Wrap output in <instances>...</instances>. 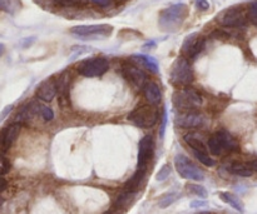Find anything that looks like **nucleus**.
I'll return each instance as SVG.
<instances>
[{
	"instance_id": "1",
	"label": "nucleus",
	"mask_w": 257,
	"mask_h": 214,
	"mask_svg": "<svg viewBox=\"0 0 257 214\" xmlns=\"http://www.w3.org/2000/svg\"><path fill=\"white\" fill-rule=\"evenodd\" d=\"M188 15V7L183 3L173 4L161 12L158 24L165 32H176Z\"/></svg>"
},
{
	"instance_id": "2",
	"label": "nucleus",
	"mask_w": 257,
	"mask_h": 214,
	"mask_svg": "<svg viewBox=\"0 0 257 214\" xmlns=\"http://www.w3.org/2000/svg\"><path fill=\"white\" fill-rule=\"evenodd\" d=\"M160 119V113L153 105H140L135 108L128 115V120L136 127L142 129H150L155 127Z\"/></svg>"
},
{
	"instance_id": "3",
	"label": "nucleus",
	"mask_w": 257,
	"mask_h": 214,
	"mask_svg": "<svg viewBox=\"0 0 257 214\" xmlns=\"http://www.w3.org/2000/svg\"><path fill=\"white\" fill-rule=\"evenodd\" d=\"M193 69L186 57H178L170 72L171 83L176 87H186L193 82Z\"/></svg>"
},
{
	"instance_id": "4",
	"label": "nucleus",
	"mask_w": 257,
	"mask_h": 214,
	"mask_svg": "<svg viewBox=\"0 0 257 214\" xmlns=\"http://www.w3.org/2000/svg\"><path fill=\"white\" fill-rule=\"evenodd\" d=\"M70 34L75 38L85 40H94L107 38L112 34L113 27L109 24H92V25H75L70 28Z\"/></svg>"
},
{
	"instance_id": "5",
	"label": "nucleus",
	"mask_w": 257,
	"mask_h": 214,
	"mask_svg": "<svg viewBox=\"0 0 257 214\" xmlns=\"http://www.w3.org/2000/svg\"><path fill=\"white\" fill-rule=\"evenodd\" d=\"M172 103L177 109L190 110L197 109L202 105V97L193 88H183L175 92L172 97Z\"/></svg>"
},
{
	"instance_id": "6",
	"label": "nucleus",
	"mask_w": 257,
	"mask_h": 214,
	"mask_svg": "<svg viewBox=\"0 0 257 214\" xmlns=\"http://www.w3.org/2000/svg\"><path fill=\"white\" fill-rule=\"evenodd\" d=\"M109 69V62L103 57H94L85 59L78 65V73L83 77L94 78L100 77Z\"/></svg>"
},
{
	"instance_id": "7",
	"label": "nucleus",
	"mask_w": 257,
	"mask_h": 214,
	"mask_svg": "<svg viewBox=\"0 0 257 214\" xmlns=\"http://www.w3.org/2000/svg\"><path fill=\"white\" fill-rule=\"evenodd\" d=\"M175 167L178 174L187 180H203L205 179V173L200 167L191 162L186 155L177 154L175 157Z\"/></svg>"
},
{
	"instance_id": "8",
	"label": "nucleus",
	"mask_w": 257,
	"mask_h": 214,
	"mask_svg": "<svg viewBox=\"0 0 257 214\" xmlns=\"http://www.w3.org/2000/svg\"><path fill=\"white\" fill-rule=\"evenodd\" d=\"M217 22L222 27L241 28L247 23V17L242 7H231L218 15Z\"/></svg>"
},
{
	"instance_id": "9",
	"label": "nucleus",
	"mask_w": 257,
	"mask_h": 214,
	"mask_svg": "<svg viewBox=\"0 0 257 214\" xmlns=\"http://www.w3.org/2000/svg\"><path fill=\"white\" fill-rule=\"evenodd\" d=\"M206 40L200 33H192V34L187 35L183 40L182 44V53L187 58L192 59L196 58L203 49H205Z\"/></svg>"
},
{
	"instance_id": "10",
	"label": "nucleus",
	"mask_w": 257,
	"mask_h": 214,
	"mask_svg": "<svg viewBox=\"0 0 257 214\" xmlns=\"http://www.w3.org/2000/svg\"><path fill=\"white\" fill-rule=\"evenodd\" d=\"M153 150H155L153 138L151 135H145L138 144L137 168H147L148 169V163L152 159Z\"/></svg>"
},
{
	"instance_id": "11",
	"label": "nucleus",
	"mask_w": 257,
	"mask_h": 214,
	"mask_svg": "<svg viewBox=\"0 0 257 214\" xmlns=\"http://www.w3.org/2000/svg\"><path fill=\"white\" fill-rule=\"evenodd\" d=\"M205 115L196 112H186L182 114H178L176 117L175 123L177 127L186 128V129H192V128L202 127L205 124Z\"/></svg>"
},
{
	"instance_id": "12",
	"label": "nucleus",
	"mask_w": 257,
	"mask_h": 214,
	"mask_svg": "<svg viewBox=\"0 0 257 214\" xmlns=\"http://www.w3.org/2000/svg\"><path fill=\"white\" fill-rule=\"evenodd\" d=\"M20 129H22L20 123H13L2 130L0 133V153H5L7 150H9L13 143L19 137Z\"/></svg>"
},
{
	"instance_id": "13",
	"label": "nucleus",
	"mask_w": 257,
	"mask_h": 214,
	"mask_svg": "<svg viewBox=\"0 0 257 214\" xmlns=\"http://www.w3.org/2000/svg\"><path fill=\"white\" fill-rule=\"evenodd\" d=\"M123 74H124L125 79L131 83L132 85H135L136 88H142L146 85V74L143 70H141L140 68L136 67L133 64H124L123 65Z\"/></svg>"
},
{
	"instance_id": "14",
	"label": "nucleus",
	"mask_w": 257,
	"mask_h": 214,
	"mask_svg": "<svg viewBox=\"0 0 257 214\" xmlns=\"http://www.w3.org/2000/svg\"><path fill=\"white\" fill-rule=\"evenodd\" d=\"M58 93L57 82L54 79H47L39 84L37 88V97L43 102H52Z\"/></svg>"
},
{
	"instance_id": "15",
	"label": "nucleus",
	"mask_w": 257,
	"mask_h": 214,
	"mask_svg": "<svg viewBox=\"0 0 257 214\" xmlns=\"http://www.w3.org/2000/svg\"><path fill=\"white\" fill-rule=\"evenodd\" d=\"M215 135L217 137L223 152H237L240 149L238 140L227 130H218V132L215 133Z\"/></svg>"
},
{
	"instance_id": "16",
	"label": "nucleus",
	"mask_w": 257,
	"mask_h": 214,
	"mask_svg": "<svg viewBox=\"0 0 257 214\" xmlns=\"http://www.w3.org/2000/svg\"><path fill=\"white\" fill-rule=\"evenodd\" d=\"M58 87V99L62 107L69 104V77L68 73L64 72L60 74L59 79L57 82Z\"/></svg>"
},
{
	"instance_id": "17",
	"label": "nucleus",
	"mask_w": 257,
	"mask_h": 214,
	"mask_svg": "<svg viewBox=\"0 0 257 214\" xmlns=\"http://www.w3.org/2000/svg\"><path fill=\"white\" fill-rule=\"evenodd\" d=\"M143 94H145L146 99L148 100L151 105H156L161 102L162 99V93H161V88L158 87L157 83L155 82H147L143 87Z\"/></svg>"
},
{
	"instance_id": "18",
	"label": "nucleus",
	"mask_w": 257,
	"mask_h": 214,
	"mask_svg": "<svg viewBox=\"0 0 257 214\" xmlns=\"http://www.w3.org/2000/svg\"><path fill=\"white\" fill-rule=\"evenodd\" d=\"M185 142L187 143L188 147H191L192 152H206L208 153L207 148H206L205 142H203V137L200 135L198 133H187L183 137Z\"/></svg>"
},
{
	"instance_id": "19",
	"label": "nucleus",
	"mask_w": 257,
	"mask_h": 214,
	"mask_svg": "<svg viewBox=\"0 0 257 214\" xmlns=\"http://www.w3.org/2000/svg\"><path fill=\"white\" fill-rule=\"evenodd\" d=\"M146 174H147V168H137L136 173L133 174V177L125 183L124 188L125 192H131V193H136L138 189H140L141 184L145 180Z\"/></svg>"
},
{
	"instance_id": "20",
	"label": "nucleus",
	"mask_w": 257,
	"mask_h": 214,
	"mask_svg": "<svg viewBox=\"0 0 257 214\" xmlns=\"http://www.w3.org/2000/svg\"><path fill=\"white\" fill-rule=\"evenodd\" d=\"M228 172L231 174L238 175V177H243V178H248L252 177L253 170L252 168L250 167V164H245V163H232V164L228 167Z\"/></svg>"
},
{
	"instance_id": "21",
	"label": "nucleus",
	"mask_w": 257,
	"mask_h": 214,
	"mask_svg": "<svg viewBox=\"0 0 257 214\" xmlns=\"http://www.w3.org/2000/svg\"><path fill=\"white\" fill-rule=\"evenodd\" d=\"M220 198L226 203V204H230L233 209H236L237 212L243 213L245 212V207H243V203L241 202V199L238 197H236L235 194L232 193H228V192H221Z\"/></svg>"
},
{
	"instance_id": "22",
	"label": "nucleus",
	"mask_w": 257,
	"mask_h": 214,
	"mask_svg": "<svg viewBox=\"0 0 257 214\" xmlns=\"http://www.w3.org/2000/svg\"><path fill=\"white\" fill-rule=\"evenodd\" d=\"M22 9V0H0V10L8 14H15Z\"/></svg>"
},
{
	"instance_id": "23",
	"label": "nucleus",
	"mask_w": 257,
	"mask_h": 214,
	"mask_svg": "<svg viewBox=\"0 0 257 214\" xmlns=\"http://www.w3.org/2000/svg\"><path fill=\"white\" fill-rule=\"evenodd\" d=\"M135 59H138V62L142 63L147 69H150L151 72L157 73L158 72V64L157 60L155 59L153 57H150V55H145V54H136L133 55Z\"/></svg>"
},
{
	"instance_id": "24",
	"label": "nucleus",
	"mask_w": 257,
	"mask_h": 214,
	"mask_svg": "<svg viewBox=\"0 0 257 214\" xmlns=\"http://www.w3.org/2000/svg\"><path fill=\"white\" fill-rule=\"evenodd\" d=\"M207 145H208V150H210L211 154H213V155H222L223 153H225V152H223L222 147H221L220 142H218L217 137H216L215 134H212L210 138H208Z\"/></svg>"
},
{
	"instance_id": "25",
	"label": "nucleus",
	"mask_w": 257,
	"mask_h": 214,
	"mask_svg": "<svg viewBox=\"0 0 257 214\" xmlns=\"http://www.w3.org/2000/svg\"><path fill=\"white\" fill-rule=\"evenodd\" d=\"M178 198H180V194H178V193L176 192L167 193V194H165L163 197H161L160 202H158V205H160L161 208H167L170 207L171 204H173Z\"/></svg>"
},
{
	"instance_id": "26",
	"label": "nucleus",
	"mask_w": 257,
	"mask_h": 214,
	"mask_svg": "<svg viewBox=\"0 0 257 214\" xmlns=\"http://www.w3.org/2000/svg\"><path fill=\"white\" fill-rule=\"evenodd\" d=\"M193 154H195L196 159L198 160L200 163H202L203 165H206V167H215L216 162L212 159V158L208 155V153L206 152H193Z\"/></svg>"
},
{
	"instance_id": "27",
	"label": "nucleus",
	"mask_w": 257,
	"mask_h": 214,
	"mask_svg": "<svg viewBox=\"0 0 257 214\" xmlns=\"http://www.w3.org/2000/svg\"><path fill=\"white\" fill-rule=\"evenodd\" d=\"M186 189H187L190 193H192V194L197 195V197L203 198V199L207 198V190L198 184H187L186 185Z\"/></svg>"
},
{
	"instance_id": "28",
	"label": "nucleus",
	"mask_w": 257,
	"mask_h": 214,
	"mask_svg": "<svg viewBox=\"0 0 257 214\" xmlns=\"http://www.w3.org/2000/svg\"><path fill=\"white\" fill-rule=\"evenodd\" d=\"M10 168H12V165H10L9 159H8L7 157H4V154H3V153H0V177L8 174L10 170Z\"/></svg>"
},
{
	"instance_id": "29",
	"label": "nucleus",
	"mask_w": 257,
	"mask_h": 214,
	"mask_svg": "<svg viewBox=\"0 0 257 214\" xmlns=\"http://www.w3.org/2000/svg\"><path fill=\"white\" fill-rule=\"evenodd\" d=\"M170 174H171V167L168 164H165L162 168H161L160 172L157 173L156 179H157L158 182H163V180H166L168 177H170Z\"/></svg>"
},
{
	"instance_id": "30",
	"label": "nucleus",
	"mask_w": 257,
	"mask_h": 214,
	"mask_svg": "<svg viewBox=\"0 0 257 214\" xmlns=\"http://www.w3.org/2000/svg\"><path fill=\"white\" fill-rule=\"evenodd\" d=\"M40 115H42L44 120H52L53 118H54V113H53V110L48 107L40 108Z\"/></svg>"
},
{
	"instance_id": "31",
	"label": "nucleus",
	"mask_w": 257,
	"mask_h": 214,
	"mask_svg": "<svg viewBox=\"0 0 257 214\" xmlns=\"http://www.w3.org/2000/svg\"><path fill=\"white\" fill-rule=\"evenodd\" d=\"M248 18L251 19V22L257 24V0L250 5V9H248Z\"/></svg>"
},
{
	"instance_id": "32",
	"label": "nucleus",
	"mask_w": 257,
	"mask_h": 214,
	"mask_svg": "<svg viewBox=\"0 0 257 214\" xmlns=\"http://www.w3.org/2000/svg\"><path fill=\"white\" fill-rule=\"evenodd\" d=\"M57 4L59 5H79V4H84L85 0H54Z\"/></svg>"
},
{
	"instance_id": "33",
	"label": "nucleus",
	"mask_w": 257,
	"mask_h": 214,
	"mask_svg": "<svg viewBox=\"0 0 257 214\" xmlns=\"http://www.w3.org/2000/svg\"><path fill=\"white\" fill-rule=\"evenodd\" d=\"M196 5H197V8L200 10H207L210 8V3L207 0H197Z\"/></svg>"
},
{
	"instance_id": "34",
	"label": "nucleus",
	"mask_w": 257,
	"mask_h": 214,
	"mask_svg": "<svg viewBox=\"0 0 257 214\" xmlns=\"http://www.w3.org/2000/svg\"><path fill=\"white\" fill-rule=\"evenodd\" d=\"M12 109H13V105H8V107H5L4 109H3L2 114H0V122H3V119H4V118L7 117L8 114H9L10 110H12Z\"/></svg>"
},
{
	"instance_id": "35",
	"label": "nucleus",
	"mask_w": 257,
	"mask_h": 214,
	"mask_svg": "<svg viewBox=\"0 0 257 214\" xmlns=\"http://www.w3.org/2000/svg\"><path fill=\"white\" fill-rule=\"evenodd\" d=\"M90 2H93L94 4L99 5V7H108V5L112 3V0H90Z\"/></svg>"
},
{
	"instance_id": "36",
	"label": "nucleus",
	"mask_w": 257,
	"mask_h": 214,
	"mask_svg": "<svg viewBox=\"0 0 257 214\" xmlns=\"http://www.w3.org/2000/svg\"><path fill=\"white\" fill-rule=\"evenodd\" d=\"M7 185H8L7 180H5L3 177H0V194H2L5 189H7Z\"/></svg>"
},
{
	"instance_id": "37",
	"label": "nucleus",
	"mask_w": 257,
	"mask_h": 214,
	"mask_svg": "<svg viewBox=\"0 0 257 214\" xmlns=\"http://www.w3.org/2000/svg\"><path fill=\"white\" fill-rule=\"evenodd\" d=\"M250 167L252 168L253 172H257V160H252V162L250 163Z\"/></svg>"
},
{
	"instance_id": "38",
	"label": "nucleus",
	"mask_w": 257,
	"mask_h": 214,
	"mask_svg": "<svg viewBox=\"0 0 257 214\" xmlns=\"http://www.w3.org/2000/svg\"><path fill=\"white\" fill-rule=\"evenodd\" d=\"M4 50H5L4 44H2V43H0V57H2V55H3V53H4Z\"/></svg>"
},
{
	"instance_id": "39",
	"label": "nucleus",
	"mask_w": 257,
	"mask_h": 214,
	"mask_svg": "<svg viewBox=\"0 0 257 214\" xmlns=\"http://www.w3.org/2000/svg\"><path fill=\"white\" fill-rule=\"evenodd\" d=\"M200 214H210V213H200Z\"/></svg>"
}]
</instances>
